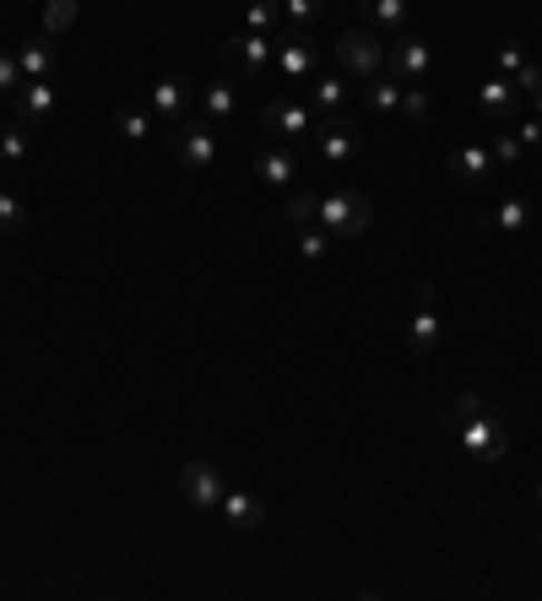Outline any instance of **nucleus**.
<instances>
[{
  "label": "nucleus",
  "instance_id": "33",
  "mask_svg": "<svg viewBox=\"0 0 542 601\" xmlns=\"http://www.w3.org/2000/svg\"><path fill=\"white\" fill-rule=\"evenodd\" d=\"M283 217H288V228H304V223H315V190H293L288 206H283Z\"/></svg>",
  "mask_w": 542,
  "mask_h": 601
},
{
  "label": "nucleus",
  "instance_id": "27",
  "mask_svg": "<svg viewBox=\"0 0 542 601\" xmlns=\"http://www.w3.org/2000/svg\"><path fill=\"white\" fill-rule=\"evenodd\" d=\"M71 22H77V0H43V33L49 39H60Z\"/></svg>",
  "mask_w": 542,
  "mask_h": 601
},
{
  "label": "nucleus",
  "instance_id": "4",
  "mask_svg": "<svg viewBox=\"0 0 542 601\" xmlns=\"http://www.w3.org/2000/svg\"><path fill=\"white\" fill-rule=\"evenodd\" d=\"M272 60H277V39L272 33H239V39L223 43V71L234 81H260L272 71Z\"/></svg>",
  "mask_w": 542,
  "mask_h": 601
},
{
  "label": "nucleus",
  "instance_id": "39",
  "mask_svg": "<svg viewBox=\"0 0 542 601\" xmlns=\"http://www.w3.org/2000/svg\"><path fill=\"white\" fill-rule=\"evenodd\" d=\"M532 115H538V120H542V87H538V92H532Z\"/></svg>",
  "mask_w": 542,
  "mask_h": 601
},
{
  "label": "nucleus",
  "instance_id": "12",
  "mask_svg": "<svg viewBox=\"0 0 542 601\" xmlns=\"http://www.w3.org/2000/svg\"><path fill=\"white\" fill-rule=\"evenodd\" d=\"M190 98H196V81L179 77V71H168V77L152 81V92H147V115L164 125H179L185 120V109H190Z\"/></svg>",
  "mask_w": 542,
  "mask_h": 601
},
{
  "label": "nucleus",
  "instance_id": "34",
  "mask_svg": "<svg viewBox=\"0 0 542 601\" xmlns=\"http://www.w3.org/2000/svg\"><path fill=\"white\" fill-rule=\"evenodd\" d=\"M489 152H494V162H500V168H515V162L526 158V147L515 141V130H494V147H489Z\"/></svg>",
  "mask_w": 542,
  "mask_h": 601
},
{
  "label": "nucleus",
  "instance_id": "20",
  "mask_svg": "<svg viewBox=\"0 0 542 601\" xmlns=\"http://www.w3.org/2000/svg\"><path fill=\"white\" fill-rule=\"evenodd\" d=\"M217 515L234 525V531H255V525H260V499H255V493H239V487H228L223 504H217Z\"/></svg>",
  "mask_w": 542,
  "mask_h": 601
},
{
  "label": "nucleus",
  "instance_id": "8",
  "mask_svg": "<svg viewBox=\"0 0 542 601\" xmlns=\"http://www.w3.org/2000/svg\"><path fill=\"white\" fill-rule=\"evenodd\" d=\"M385 66L402 87H423L434 71V49L417 39V33H396V43H385Z\"/></svg>",
  "mask_w": 542,
  "mask_h": 601
},
{
  "label": "nucleus",
  "instance_id": "15",
  "mask_svg": "<svg viewBox=\"0 0 542 601\" xmlns=\"http://www.w3.org/2000/svg\"><path fill=\"white\" fill-rule=\"evenodd\" d=\"M489 174H494V152H489L483 141H466V147H456V152H451V179H456L461 190L483 185Z\"/></svg>",
  "mask_w": 542,
  "mask_h": 601
},
{
  "label": "nucleus",
  "instance_id": "17",
  "mask_svg": "<svg viewBox=\"0 0 542 601\" xmlns=\"http://www.w3.org/2000/svg\"><path fill=\"white\" fill-rule=\"evenodd\" d=\"M358 11H364V28L380 39L407 33V0H358Z\"/></svg>",
  "mask_w": 542,
  "mask_h": 601
},
{
  "label": "nucleus",
  "instance_id": "24",
  "mask_svg": "<svg viewBox=\"0 0 542 601\" xmlns=\"http://www.w3.org/2000/svg\"><path fill=\"white\" fill-rule=\"evenodd\" d=\"M201 109H207V120L211 125H223L234 109H239V92H234V77H217L201 87Z\"/></svg>",
  "mask_w": 542,
  "mask_h": 601
},
{
  "label": "nucleus",
  "instance_id": "18",
  "mask_svg": "<svg viewBox=\"0 0 542 601\" xmlns=\"http://www.w3.org/2000/svg\"><path fill=\"white\" fill-rule=\"evenodd\" d=\"M515 98H521V87H515L510 77H489L483 87H477V109H483L494 125H510V115H515Z\"/></svg>",
  "mask_w": 542,
  "mask_h": 601
},
{
  "label": "nucleus",
  "instance_id": "2",
  "mask_svg": "<svg viewBox=\"0 0 542 601\" xmlns=\"http://www.w3.org/2000/svg\"><path fill=\"white\" fill-rule=\"evenodd\" d=\"M445 440L456 444L466 461H500L504 450H510V434H504V417L500 412H477V417H461V423H451L445 428Z\"/></svg>",
  "mask_w": 542,
  "mask_h": 601
},
{
  "label": "nucleus",
  "instance_id": "3",
  "mask_svg": "<svg viewBox=\"0 0 542 601\" xmlns=\"http://www.w3.org/2000/svg\"><path fill=\"white\" fill-rule=\"evenodd\" d=\"M168 158L185 162V168H196V174L211 168V162L223 158V136H217V125H211L207 115H201V120L185 115L179 125H168Z\"/></svg>",
  "mask_w": 542,
  "mask_h": 601
},
{
  "label": "nucleus",
  "instance_id": "37",
  "mask_svg": "<svg viewBox=\"0 0 542 601\" xmlns=\"http://www.w3.org/2000/svg\"><path fill=\"white\" fill-rule=\"evenodd\" d=\"M510 130H515V141H521L526 152H542V120H538V115H526V120H510Z\"/></svg>",
  "mask_w": 542,
  "mask_h": 601
},
{
  "label": "nucleus",
  "instance_id": "32",
  "mask_svg": "<svg viewBox=\"0 0 542 601\" xmlns=\"http://www.w3.org/2000/svg\"><path fill=\"white\" fill-rule=\"evenodd\" d=\"M402 115L413 125H428L434 115V104H428V87H402Z\"/></svg>",
  "mask_w": 542,
  "mask_h": 601
},
{
  "label": "nucleus",
  "instance_id": "10",
  "mask_svg": "<svg viewBox=\"0 0 542 601\" xmlns=\"http://www.w3.org/2000/svg\"><path fill=\"white\" fill-rule=\"evenodd\" d=\"M445 336V321L434 309V282H417V304H413V321H407V353H434Z\"/></svg>",
  "mask_w": 542,
  "mask_h": 601
},
{
  "label": "nucleus",
  "instance_id": "31",
  "mask_svg": "<svg viewBox=\"0 0 542 601\" xmlns=\"http://www.w3.org/2000/svg\"><path fill=\"white\" fill-rule=\"evenodd\" d=\"M494 60H500V77H521V71H526V66H532V60H526V55H521V43L515 39H504V43H494Z\"/></svg>",
  "mask_w": 542,
  "mask_h": 601
},
{
  "label": "nucleus",
  "instance_id": "25",
  "mask_svg": "<svg viewBox=\"0 0 542 601\" xmlns=\"http://www.w3.org/2000/svg\"><path fill=\"white\" fill-rule=\"evenodd\" d=\"M326 17L321 0H283V33H309Z\"/></svg>",
  "mask_w": 542,
  "mask_h": 601
},
{
  "label": "nucleus",
  "instance_id": "21",
  "mask_svg": "<svg viewBox=\"0 0 542 601\" xmlns=\"http://www.w3.org/2000/svg\"><path fill=\"white\" fill-rule=\"evenodd\" d=\"M17 60H22V77L28 81H49L55 77V39H28L22 49H17Z\"/></svg>",
  "mask_w": 542,
  "mask_h": 601
},
{
  "label": "nucleus",
  "instance_id": "41",
  "mask_svg": "<svg viewBox=\"0 0 542 601\" xmlns=\"http://www.w3.org/2000/svg\"><path fill=\"white\" fill-rule=\"evenodd\" d=\"M0 125H6V120H0Z\"/></svg>",
  "mask_w": 542,
  "mask_h": 601
},
{
  "label": "nucleus",
  "instance_id": "7",
  "mask_svg": "<svg viewBox=\"0 0 542 601\" xmlns=\"http://www.w3.org/2000/svg\"><path fill=\"white\" fill-rule=\"evenodd\" d=\"M358 147H364V130L353 125V115H332V120L315 125V158L326 162L332 174H342L347 162L358 158Z\"/></svg>",
  "mask_w": 542,
  "mask_h": 601
},
{
  "label": "nucleus",
  "instance_id": "16",
  "mask_svg": "<svg viewBox=\"0 0 542 601\" xmlns=\"http://www.w3.org/2000/svg\"><path fill=\"white\" fill-rule=\"evenodd\" d=\"M298 152H293L288 141H277V147H266L260 158H255V174H260V185H272V190H288L293 179H298Z\"/></svg>",
  "mask_w": 542,
  "mask_h": 601
},
{
  "label": "nucleus",
  "instance_id": "5",
  "mask_svg": "<svg viewBox=\"0 0 542 601\" xmlns=\"http://www.w3.org/2000/svg\"><path fill=\"white\" fill-rule=\"evenodd\" d=\"M260 125L277 136V141H304V136H315V125L321 115L309 109V98H298V92H277V98H266V109H260Z\"/></svg>",
  "mask_w": 542,
  "mask_h": 601
},
{
  "label": "nucleus",
  "instance_id": "11",
  "mask_svg": "<svg viewBox=\"0 0 542 601\" xmlns=\"http://www.w3.org/2000/svg\"><path fill=\"white\" fill-rule=\"evenodd\" d=\"M272 39H277V60H272V66H277V77H283L288 92L298 87V81L315 77V60H321V55H315L309 33H272Z\"/></svg>",
  "mask_w": 542,
  "mask_h": 601
},
{
  "label": "nucleus",
  "instance_id": "35",
  "mask_svg": "<svg viewBox=\"0 0 542 601\" xmlns=\"http://www.w3.org/2000/svg\"><path fill=\"white\" fill-rule=\"evenodd\" d=\"M22 223H28V206H22V196L0 190V234H17Z\"/></svg>",
  "mask_w": 542,
  "mask_h": 601
},
{
  "label": "nucleus",
  "instance_id": "1",
  "mask_svg": "<svg viewBox=\"0 0 542 601\" xmlns=\"http://www.w3.org/2000/svg\"><path fill=\"white\" fill-rule=\"evenodd\" d=\"M315 223H321L332 239H358V234H369V223H375V200L364 196V190H321V196H315Z\"/></svg>",
  "mask_w": 542,
  "mask_h": 601
},
{
  "label": "nucleus",
  "instance_id": "29",
  "mask_svg": "<svg viewBox=\"0 0 542 601\" xmlns=\"http://www.w3.org/2000/svg\"><path fill=\"white\" fill-rule=\"evenodd\" d=\"M477 412H489V401H483V391H461L445 412H440V423L451 428V423H461V417H477Z\"/></svg>",
  "mask_w": 542,
  "mask_h": 601
},
{
  "label": "nucleus",
  "instance_id": "28",
  "mask_svg": "<svg viewBox=\"0 0 542 601\" xmlns=\"http://www.w3.org/2000/svg\"><path fill=\"white\" fill-rule=\"evenodd\" d=\"M293 234H298V255H304V260H326L332 234H326L321 223H304V228H293Z\"/></svg>",
  "mask_w": 542,
  "mask_h": 601
},
{
  "label": "nucleus",
  "instance_id": "6",
  "mask_svg": "<svg viewBox=\"0 0 542 601\" xmlns=\"http://www.w3.org/2000/svg\"><path fill=\"white\" fill-rule=\"evenodd\" d=\"M336 66H342V77H358L369 81L385 71V39L380 33H369V28H347L342 39H336Z\"/></svg>",
  "mask_w": 542,
  "mask_h": 601
},
{
  "label": "nucleus",
  "instance_id": "19",
  "mask_svg": "<svg viewBox=\"0 0 542 601\" xmlns=\"http://www.w3.org/2000/svg\"><path fill=\"white\" fill-rule=\"evenodd\" d=\"M358 87H364V109H369L375 120L402 115V81L396 77H369V81H358Z\"/></svg>",
  "mask_w": 542,
  "mask_h": 601
},
{
  "label": "nucleus",
  "instance_id": "26",
  "mask_svg": "<svg viewBox=\"0 0 542 601\" xmlns=\"http://www.w3.org/2000/svg\"><path fill=\"white\" fill-rule=\"evenodd\" d=\"M245 28L250 33H277L283 28V0H255L250 11H245Z\"/></svg>",
  "mask_w": 542,
  "mask_h": 601
},
{
  "label": "nucleus",
  "instance_id": "38",
  "mask_svg": "<svg viewBox=\"0 0 542 601\" xmlns=\"http://www.w3.org/2000/svg\"><path fill=\"white\" fill-rule=\"evenodd\" d=\"M515 87H521V92H538V87H542V71H538V66H526V71L515 77Z\"/></svg>",
  "mask_w": 542,
  "mask_h": 601
},
{
  "label": "nucleus",
  "instance_id": "9",
  "mask_svg": "<svg viewBox=\"0 0 542 601\" xmlns=\"http://www.w3.org/2000/svg\"><path fill=\"white\" fill-rule=\"evenodd\" d=\"M179 493H185L190 510L211 515V510L223 504V493H228V477H223L211 461H185V472H179Z\"/></svg>",
  "mask_w": 542,
  "mask_h": 601
},
{
  "label": "nucleus",
  "instance_id": "40",
  "mask_svg": "<svg viewBox=\"0 0 542 601\" xmlns=\"http://www.w3.org/2000/svg\"><path fill=\"white\" fill-rule=\"evenodd\" d=\"M538 504H542V482H538Z\"/></svg>",
  "mask_w": 542,
  "mask_h": 601
},
{
  "label": "nucleus",
  "instance_id": "30",
  "mask_svg": "<svg viewBox=\"0 0 542 601\" xmlns=\"http://www.w3.org/2000/svg\"><path fill=\"white\" fill-rule=\"evenodd\" d=\"M115 130H120L126 141H147V130H152V115L130 104V109H120V115H115Z\"/></svg>",
  "mask_w": 542,
  "mask_h": 601
},
{
  "label": "nucleus",
  "instance_id": "14",
  "mask_svg": "<svg viewBox=\"0 0 542 601\" xmlns=\"http://www.w3.org/2000/svg\"><path fill=\"white\" fill-rule=\"evenodd\" d=\"M477 228L494 234V239H500V234H526V228H532V200L526 196H500L483 217H477Z\"/></svg>",
  "mask_w": 542,
  "mask_h": 601
},
{
  "label": "nucleus",
  "instance_id": "23",
  "mask_svg": "<svg viewBox=\"0 0 542 601\" xmlns=\"http://www.w3.org/2000/svg\"><path fill=\"white\" fill-rule=\"evenodd\" d=\"M309 109H315L321 120H332V115H347V77H315Z\"/></svg>",
  "mask_w": 542,
  "mask_h": 601
},
{
  "label": "nucleus",
  "instance_id": "13",
  "mask_svg": "<svg viewBox=\"0 0 542 601\" xmlns=\"http://www.w3.org/2000/svg\"><path fill=\"white\" fill-rule=\"evenodd\" d=\"M49 115H55V77H49V81H22V87L11 92V120H17V125L39 130Z\"/></svg>",
  "mask_w": 542,
  "mask_h": 601
},
{
  "label": "nucleus",
  "instance_id": "22",
  "mask_svg": "<svg viewBox=\"0 0 542 601\" xmlns=\"http://www.w3.org/2000/svg\"><path fill=\"white\" fill-rule=\"evenodd\" d=\"M33 158V130L17 120L0 125V168H22V162Z\"/></svg>",
  "mask_w": 542,
  "mask_h": 601
},
{
  "label": "nucleus",
  "instance_id": "36",
  "mask_svg": "<svg viewBox=\"0 0 542 601\" xmlns=\"http://www.w3.org/2000/svg\"><path fill=\"white\" fill-rule=\"evenodd\" d=\"M22 60H17V49H0V98H11L17 87H22Z\"/></svg>",
  "mask_w": 542,
  "mask_h": 601
}]
</instances>
